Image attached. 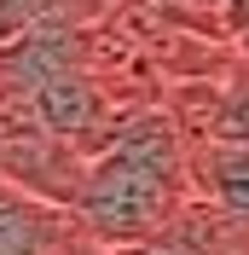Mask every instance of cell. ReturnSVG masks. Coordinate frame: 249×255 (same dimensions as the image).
<instances>
[{
  "mask_svg": "<svg viewBox=\"0 0 249 255\" xmlns=\"http://www.w3.org/2000/svg\"><path fill=\"white\" fill-rule=\"evenodd\" d=\"M232 52H238V58H244V64H249V29H244V35H238V47H232Z\"/></svg>",
  "mask_w": 249,
  "mask_h": 255,
  "instance_id": "5b68a950",
  "label": "cell"
},
{
  "mask_svg": "<svg viewBox=\"0 0 249 255\" xmlns=\"http://www.w3.org/2000/svg\"><path fill=\"white\" fill-rule=\"evenodd\" d=\"M191 197L226 221L249 226V145L191 139Z\"/></svg>",
  "mask_w": 249,
  "mask_h": 255,
  "instance_id": "7a4b0ae2",
  "label": "cell"
},
{
  "mask_svg": "<svg viewBox=\"0 0 249 255\" xmlns=\"http://www.w3.org/2000/svg\"><path fill=\"white\" fill-rule=\"evenodd\" d=\"M145 6L174 17L180 29L203 35V41H232L238 47V35L249 29V0H145Z\"/></svg>",
  "mask_w": 249,
  "mask_h": 255,
  "instance_id": "3957f363",
  "label": "cell"
},
{
  "mask_svg": "<svg viewBox=\"0 0 249 255\" xmlns=\"http://www.w3.org/2000/svg\"><path fill=\"white\" fill-rule=\"evenodd\" d=\"M191 209V133L174 122L168 105H145L133 111L105 151L87 157L76 197H70V221L93 232L99 244L122 250L168 232Z\"/></svg>",
  "mask_w": 249,
  "mask_h": 255,
  "instance_id": "6da1fadb",
  "label": "cell"
},
{
  "mask_svg": "<svg viewBox=\"0 0 249 255\" xmlns=\"http://www.w3.org/2000/svg\"><path fill=\"white\" fill-rule=\"evenodd\" d=\"M64 255H110V244H99L93 232H81V226L70 221V232H64Z\"/></svg>",
  "mask_w": 249,
  "mask_h": 255,
  "instance_id": "277c9868",
  "label": "cell"
}]
</instances>
